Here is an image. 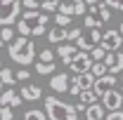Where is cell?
<instances>
[{"mask_svg":"<svg viewBox=\"0 0 123 120\" xmlns=\"http://www.w3.org/2000/svg\"><path fill=\"white\" fill-rule=\"evenodd\" d=\"M14 38V31L10 28V26H2V43H10Z\"/></svg>","mask_w":123,"mask_h":120,"instance_id":"cell-30","label":"cell"},{"mask_svg":"<svg viewBox=\"0 0 123 120\" xmlns=\"http://www.w3.org/2000/svg\"><path fill=\"white\" fill-rule=\"evenodd\" d=\"M83 28H85V26H83ZM83 28H69V40H74V43H76L78 38H80V35H83Z\"/></svg>","mask_w":123,"mask_h":120,"instance_id":"cell-29","label":"cell"},{"mask_svg":"<svg viewBox=\"0 0 123 120\" xmlns=\"http://www.w3.org/2000/svg\"><path fill=\"white\" fill-rule=\"evenodd\" d=\"M92 64H95L92 54H88V49H80V52H76V57L71 59L69 68H71L74 73H85V71L92 68Z\"/></svg>","mask_w":123,"mask_h":120,"instance_id":"cell-6","label":"cell"},{"mask_svg":"<svg viewBox=\"0 0 123 120\" xmlns=\"http://www.w3.org/2000/svg\"><path fill=\"white\" fill-rule=\"evenodd\" d=\"M114 75H116V73L109 71L107 75H99V78L95 80V92H97L99 97H104L107 92H111L114 87H116V78H114Z\"/></svg>","mask_w":123,"mask_h":120,"instance_id":"cell-9","label":"cell"},{"mask_svg":"<svg viewBox=\"0 0 123 120\" xmlns=\"http://www.w3.org/2000/svg\"><path fill=\"white\" fill-rule=\"evenodd\" d=\"M55 61H36V73L38 75H50V73H55Z\"/></svg>","mask_w":123,"mask_h":120,"instance_id":"cell-18","label":"cell"},{"mask_svg":"<svg viewBox=\"0 0 123 120\" xmlns=\"http://www.w3.org/2000/svg\"><path fill=\"white\" fill-rule=\"evenodd\" d=\"M97 97H99V94L95 92V87H90V90H85V92H80V94H78V99H80V101H85L88 106H90V104H97Z\"/></svg>","mask_w":123,"mask_h":120,"instance_id":"cell-20","label":"cell"},{"mask_svg":"<svg viewBox=\"0 0 123 120\" xmlns=\"http://www.w3.org/2000/svg\"><path fill=\"white\" fill-rule=\"evenodd\" d=\"M59 12H64V14H76V0H71V2H59Z\"/></svg>","mask_w":123,"mask_h":120,"instance_id":"cell-26","label":"cell"},{"mask_svg":"<svg viewBox=\"0 0 123 120\" xmlns=\"http://www.w3.org/2000/svg\"><path fill=\"white\" fill-rule=\"evenodd\" d=\"M40 2H43V0H24V7H26V10H38Z\"/></svg>","mask_w":123,"mask_h":120,"instance_id":"cell-33","label":"cell"},{"mask_svg":"<svg viewBox=\"0 0 123 120\" xmlns=\"http://www.w3.org/2000/svg\"><path fill=\"white\" fill-rule=\"evenodd\" d=\"M50 87L52 92H57V94H64V92H69V75L66 73H55V78H50Z\"/></svg>","mask_w":123,"mask_h":120,"instance_id":"cell-12","label":"cell"},{"mask_svg":"<svg viewBox=\"0 0 123 120\" xmlns=\"http://www.w3.org/2000/svg\"><path fill=\"white\" fill-rule=\"evenodd\" d=\"M21 120H50V118H47L45 111H38V108H33V111H26Z\"/></svg>","mask_w":123,"mask_h":120,"instance_id":"cell-21","label":"cell"},{"mask_svg":"<svg viewBox=\"0 0 123 120\" xmlns=\"http://www.w3.org/2000/svg\"><path fill=\"white\" fill-rule=\"evenodd\" d=\"M102 24H104V21H102L97 14H92V12H88V14L83 16V26H85V28H99Z\"/></svg>","mask_w":123,"mask_h":120,"instance_id":"cell-19","label":"cell"},{"mask_svg":"<svg viewBox=\"0 0 123 120\" xmlns=\"http://www.w3.org/2000/svg\"><path fill=\"white\" fill-rule=\"evenodd\" d=\"M2 78H0V80H2V85H5V87H10V85H14L17 82V75L12 73V71H10V68H7V66H5V68H2Z\"/></svg>","mask_w":123,"mask_h":120,"instance_id":"cell-22","label":"cell"},{"mask_svg":"<svg viewBox=\"0 0 123 120\" xmlns=\"http://www.w3.org/2000/svg\"><path fill=\"white\" fill-rule=\"evenodd\" d=\"M102 104H104L107 111H118L123 106V94L116 92V90H111V92H107V94L102 97Z\"/></svg>","mask_w":123,"mask_h":120,"instance_id":"cell-10","label":"cell"},{"mask_svg":"<svg viewBox=\"0 0 123 120\" xmlns=\"http://www.w3.org/2000/svg\"><path fill=\"white\" fill-rule=\"evenodd\" d=\"M21 101H24L21 92L17 94V92H14V90H10V87H5L2 97H0V104H2V106H12V108H19V106H21Z\"/></svg>","mask_w":123,"mask_h":120,"instance_id":"cell-11","label":"cell"},{"mask_svg":"<svg viewBox=\"0 0 123 120\" xmlns=\"http://www.w3.org/2000/svg\"><path fill=\"white\" fill-rule=\"evenodd\" d=\"M47 40H50V43L69 40V31H66V26H55V28H50V31H47Z\"/></svg>","mask_w":123,"mask_h":120,"instance_id":"cell-16","label":"cell"},{"mask_svg":"<svg viewBox=\"0 0 123 120\" xmlns=\"http://www.w3.org/2000/svg\"><path fill=\"white\" fill-rule=\"evenodd\" d=\"M14 115H12V106H2L0 108V120H12Z\"/></svg>","mask_w":123,"mask_h":120,"instance_id":"cell-28","label":"cell"},{"mask_svg":"<svg viewBox=\"0 0 123 120\" xmlns=\"http://www.w3.org/2000/svg\"><path fill=\"white\" fill-rule=\"evenodd\" d=\"M45 113L50 120H78L76 106L62 101L59 97H47L45 99Z\"/></svg>","mask_w":123,"mask_h":120,"instance_id":"cell-2","label":"cell"},{"mask_svg":"<svg viewBox=\"0 0 123 120\" xmlns=\"http://www.w3.org/2000/svg\"><path fill=\"white\" fill-rule=\"evenodd\" d=\"M90 71L97 75V78H99V75H107V73H109V66H107V61H95Z\"/></svg>","mask_w":123,"mask_h":120,"instance_id":"cell-23","label":"cell"},{"mask_svg":"<svg viewBox=\"0 0 123 120\" xmlns=\"http://www.w3.org/2000/svg\"><path fill=\"white\" fill-rule=\"evenodd\" d=\"M118 31H121V33H123V19H121V26H118Z\"/></svg>","mask_w":123,"mask_h":120,"instance_id":"cell-36","label":"cell"},{"mask_svg":"<svg viewBox=\"0 0 123 120\" xmlns=\"http://www.w3.org/2000/svg\"><path fill=\"white\" fill-rule=\"evenodd\" d=\"M7 57L19 66H29V64L36 61V45L29 40V35L19 33V38L12 40V45L7 47Z\"/></svg>","mask_w":123,"mask_h":120,"instance_id":"cell-1","label":"cell"},{"mask_svg":"<svg viewBox=\"0 0 123 120\" xmlns=\"http://www.w3.org/2000/svg\"><path fill=\"white\" fill-rule=\"evenodd\" d=\"M104 120H123V111H111V115H107Z\"/></svg>","mask_w":123,"mask_h":120,"instance_id":"cell-34","label":"cell"},{"mask_svg":"<svg viewBox=\"0 0 123 120\" xmlns=\"http://www.w3.org/2000/svg\"><path fill=\"white\" fill-rule=\"evenodd\" d=\"M12 120H14V118H12Z\"/></svg>","mask_w":123,"mask_h":120,"instance_id":"cell-38","label":"cell"},{"mask_svg":"<svg viewBox=\"0 0 123 120\" xmlns=\"http://www.w3.org/2000/svg\"><path fill=\"white\" fill-rule=\"evenodd\" d=\"M99 43H102V33H99V28H85L83 35L76 40L78 49H88V52H90L95 45H99Z\"/></svg>","mask_w":123,"mask_h":120,"instance_id":"cell-7","label":"cell"},{"mask_svg":"<svg viewBox=\"0 0 123 120\" xmlns=\"http://www.w3.org/2000/svg\"><path fill=\"white\" fill-rule=\"evenodd\" d=\"M104 61H107L109 71L111 73H121L123 71V52H107V57H104Z\"/></svg>","mask_w":123,"mask_h":120,"instance_id":"cell-13","label":"cell"},{"mask_svg":"<svg viewBox=\"0 0 123 120\" xmlns=\"http://www.w3.org/2000/svg\"><path fill=\"white\" fill-rule=\"evenodd\" d=\"M76 52H78V45H76V43H74V45H59V47H57V54H59V59L64 61L66 66H69L71 59L76 57Z\"/></svg>","mask_w":123,"mask_h":120,"instance_id":"cell-14","label":"cell"},{"mask_svg":"<svg viewBox=\"0 0 123 120\" xmlns=\"http://www.w3.org/2000/svg\"><path fill=\"white\" fill-rule=\"evenodd\" d=\"M99 45L104 47L107 52H116V49L123 45V33H121V31H116V28L104 31V33H102V43H99Z\"/></svg>","mask_w":123,"mask_h":120,"instance_id":"cell-8","label":"cell"},{"mask_svg":"<svg viewBox=\"0 0 123 120\" xmlns=\"http://www.w3.org/2000/svg\"><path fill=\"white\" fill-rule=\"evenodd\" d=\"M31 75H29V71L26 68H21V71H17V80H29Z\"/></svg>","mask_w":123,"mask_h":120,"instance_id":"cell-35","label":"cell"},{"mask_svg":"<svg viewBox=\"0 0 123 120\" xmlns=\"http://www.w3.org/2000/svg\"><path fill=\"white\" fill-rule=\"evenodd\" d=\"M111 10H118V12H123V0H104Z\"/></svg>","mask_w":123,"mask_h":120,"instance_id":"cell-32","label":"cell"},{"mask_svg":"<svg viewBox=\"0 0 123 120\" xmlns=\"http://www.w3.org/2000/svg\"><path fill=\"white\" fill-rule=\"evenodd\" d=\"M38 16H40L38 10H26V12L21 14V21H17V31H19L21 35H33L36 28H38V24H40Z\"/></svg>","mask_w":123,"mask_h":120,"instance_id":"cell-4","label":"cell"},{"mask_svg":"<svg viewBox=\"0 0 123 120\" xmlns=\"http://www.w3.org/2000/svg\"><path fill=\"white\" fill-rule=\"evenodd\" d=\"M121 87H123V78H121Z\"/></svg>","mask_w":123,"mask_h":120,"instance_id":"cell-37","label":"cell"},{"mask_svg":"<svg viewBox=\"0 0 123 120\" xmlns=\"http://www.w3.org/2000/svg\"><path fill=\"white\" fill-rule=\"evenodd\" d=\"M21 5L24 0H0V24L2 26H12L21 14Z\"/></svg>","mask_w":123,"mask_h":120,"instance_id":"cell-3","label":"cell"},{"mask_svg":"<svg viewBox=\"0 0 123 120\" xmlns=\"http://www.w3.org/2000/svg\"><path fill=\"white\" fill-rule=\"evenodd\" d=\"M90 54H92V59H95V61H104V57H107V49H104L102 45H95V47L90 49Z\"/></svg>","mask_w":123,"mask_h":120,"instance_id":"cell-25","label":"cell"},{"mask_svg":"<svg viewBox=\"0 0 123 120\" xmlns=\"http://www.w3.org/2000/svg\"><path fill=\"white\" fill-rule=\"evenodd\" d=\"M55 21H57V26H69V24H71V14L57 12V14H55Z\"/></svg>","mask_w":123,"mask_h":120,"instance_id":"cell-27","label":"cell"},{"mask_svg":"<svg viewBox=\"0 0 123 120\" xmlns=\"http://www.w3.org/2000/svg\"><path fill=\"white\" fill-rule=\"evenodd\" d=\"M38 61H55V52H52V49H43Z\"/></svg>","mask_w":123,"mask_h":120,"instance_id":"cell-31","label":"cell"},{"mask_svg":"<svg viewBox=\"0 0 123 120\" xmlns=\"http://www.w3.org/2000/svg\"><path fill=\"white\" fill-rule=\"evenodd\" d=\"M40 10L43 12H59V0H43Z\"/></svg>","mask_w":123,"mask_h":120,"instance_id":"cell-24","label":"cell"},{"mask_svg":"<svg viewBox=\"0 0 123 120\" xmlns=\"http://www.w3.org/2000/svg\"><path fill=\"white\" fill-rule=\"evenodd\" d=\"M85 120H104V104H90L85 111Z\"/></svg>","mask_w":123,"mask_h":120,"instance_id":"cell-17","label":"cell"},{"mask_svg":"<svg viewBox=\"0 0 123 120\" xmlns=\"http://www.w3.org/2000/svg\"><path fill=\"white\" fill-rule=\"evenodd\" d=\"M21 97H24V101H38L40 97H43V90L38 87V85H24L21 87Z\"/></svg>","mask_w":123,"mask_h":120,"instance_id":"cell-15","label":"cell"},{"mask_svg":"<svg viewBox=\"0 0 123 120\" xmlns=\"http://www.w3.org/2000/svg\"><path fill=\"white\" fill-rule=\"evenodd\" d=\"M95 80H97V75L92 73V71H85V73H76V78H74V82H71L69 92H71L74 97H78L80 92H85V90H90V87H95Z\"/></svg>","mask_w":123,"mask_h":120,"instance_id":"cell-5","label":"cell"}]
</instances>
